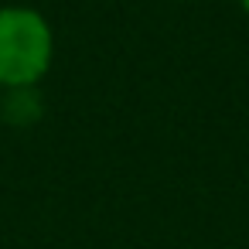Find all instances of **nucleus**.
Masks as SVG:
<instances>
[{"label": "nucleus", "mask_w": 249, "mask_h": 249, "mask_svg": "<svg viewBox=\"0 0 249 249\" xmlns=\"http://www.w3.org/2000/svg\"><path fill=\"white\" fill-rule=\"evenodd\" d=\"M55 62V31L35 7H0V89H35Z\"/></svg>", "instance_id": "obj_1"}, {"label": "nucleus", "mask_w": 249, "mask_h": 249, "mask_svg": "<svg viewBox=\"0 0 249 249\" xmlns=\"http://www.w3.org/2000/svg\"><path fill=\"white\" fill-rule=\"evenodd\" d=\"M235 4H239V7H242V11L249 14V0H235Z\"/></svg>", "instance_id": "obj_2"}]
</instances>
